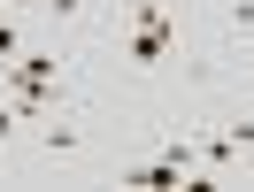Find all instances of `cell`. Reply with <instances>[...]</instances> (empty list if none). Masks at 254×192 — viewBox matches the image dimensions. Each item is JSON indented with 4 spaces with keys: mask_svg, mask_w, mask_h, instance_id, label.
I'll return each mask as SVG.
<instances>
[{
    "mask_svg": "<svg viewBox=\"0 0 254 192\" xmlns=\"http://www.w3.org/2000/svg\"><path fill=\"white\" fill-rule=\"evenodd\" d=\"M170 39H177L170 0H139V8H131V47H124V62L131 69H162V62H170Z\"/></svg>",
    "mask_w": 254,
    "mask_h": 192,
    "instance_id": "obj_1",
    "label": "cell"
},
{
    "mask_svg": "<svg viewBox=\"0 0 254 192\" xmlns=\"http://www.w3.org/2000/svg\"><path fill=\"white\" fill-rule=\"evenodd\" d=\"M39 139H47V154H69V146H77V123H69V115H62V123H47V131H39Z\"/></svg>",
    "mask_w": 254,
    "mask_h": 192,
    "instance_id": "obj_2",
    "label": "cell"
},
{
    "mask_svg": "<svg viewBox=\"0 0 254 192\" xmlns=\"http://www.w3.org/2000/svg\"><path fill=\"white\" fill-rule=\"evenodd\" d=\"M16 54H23V31L8 23V8H0V62H16Z\"/></svg>",
    "mask_w": 254,
    "mask_h": 192,
    "instance_id": "obj_3",
    "label": "cell"
},
{
    "mask_svg": "<svg viewBox=\"0 0 254 192\" xmlns=\"http://www.w3.org/2000/svg\"><path fill=\"white\" fill-rule=\"evenodd\" d=\"M223 139H231V154H254V115H239V123L223 131Z\"/></svg>",
    "mask_w": 254,
    "mask_h": 192,
    "instance_id": "obj_4",
    "label": "cell"
},
{
    "mask_svg": "<svg viewBox=\"0 0 254 192\" xmlns=\"http://www.w3.org/2000/svg\"><path fill=\"white\" fill-rule=\"evenodd\" d=\"M47 16H54V23H77V16H85V0H47Z\"/></svg>",
    "mask_w": 254,
    "mask_h": 192,
    "instance_id": "obj_5",
    "label": "cell"
},
{
    "mask_svg": "<svg viewBox=\"0 0 254 192\" xmlns=\"http://www.w3.org/2000/svg\"><path fill=\"white\" fill-rule=\"evenodd\" d=\"M231 31H239V39L254 31V0H231Z\"/></svg>",
    "mask_w": 254,
    "mask_h": 192,
    "instance_id": "obj_6",
    "label": "cell"
},
{
    "mask_svg": "<svg viewBox=\"0 0 254 192\" xmlns=\"http://www.w3.org/2000/svg\"><path fill=\"white\" fill-rule=\"evenodd\" d=\"M0 8H8V0H0Z\"/></svg>",
    "mask_w": 254,
    "mask_h": 192,
    "instance_id": "obj_7",
    "label": "cell"
}]
</instances>
